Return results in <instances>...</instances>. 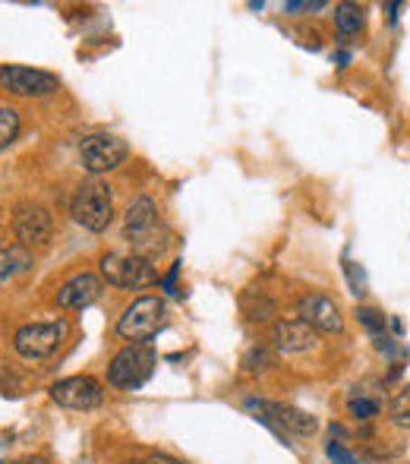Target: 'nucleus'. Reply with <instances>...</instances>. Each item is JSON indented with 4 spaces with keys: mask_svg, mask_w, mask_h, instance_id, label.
Wrapping results in <instances>:
<instances>
[{
    "mask_svg": "<svg viewBox=\"0 0 410 464\" xmlns=\"http://www.w3.org/2000/svg\"><path fill=\"white\" fill-rule=\"evenodd\" d=\"M240 310H243V316L250 319V323H269V319L275 316V300L265 291H243Z\"/></svg>",
    "mask_w": 410,
    "mask_h": 464,
    "instance_id": "dca6fc26",
    "label": "nucleus"
},
{
    "mask_svg": "<svg viewBox=\"0 0 410 464\" xmlns=\"http://www.w3.org/2000/svg\"><path fill=\"white\" fill-rule=\"evenodd\" d=\"M275 363V357H272V351L265 348V344H256V348H250L246 351V357H243V370L250 372V376H259V372H265Z\"/></svg>",
    "mask_w": 410,
    "mask_h": 464,
    "instance_id": "6ab92c4d",
    "label": "nucleus"
},
{
    "mask_svg": "<svg viewBox=\"0 0 410 464\" xmlns=\"http://www.w3.org/2000/svg\"><path fill=\"white\" fill-rule=\"evenodd\" d=\"M243 408L250 411V414H256V420H262L269 430H275L278 436L316 433V417H310L307 411H300V408H291V404L262 401V398H246Z\"/></svg>",
    "mask_w": 410,
    "mask_h": 464,
    "instance_id": "20e7f679",
    "label": "nucleus"
},
{
    "mask_svg": "<svg viewBox=\"0 0 410 464\" xmlns=\"http://www.w3.org/2000/svg\"><path fill=\"white\" fill-rule=\"evenodd\" d=\"M127 464H146V461H127Z\"/></svg>",
    "mask_w": 410,
    "mask_h": 464,
    "instance_id": "cd10ccee",
    "label": "nucleus"
},
{
    "mask_svg": "<svg viewBox=\"0 0 410 464\" xmlns=\"http://www.w3.org/2000/svg\"><path fill=\"white\" fill-rule=\"evenodd\" d=\"M16 464H48V459H38V455H35V459H23V461H16Z\"/></svg>",
    "mask_w": 410,
    "mask_h": 464,
    "instance_id": "bb28decb",
    "label": "nucleus"
},
{
    "mask_svg": "<svg viewBox=\"0 0 410 464\" xmlns=\"http://www.w3.org/2000/svg\"><path fill=\"white\" fill-rule=\"evenodd\" d=\"M0 86L19 98H42L61 89V80L48 70L32 67H0Z\"/></svg>",
    "mask_w": 410,
    "mask_h": 464,
    "instance_id": "9d476101",
    "label": "nucleus"
},
{
    "mask_svg": "<svg viewBox=\"0 0 410 464\" xmlns=\"http://www.w3.org/2000/svg\"><path fill=\"white\" fill-rule=\"evenodd\" d=\"M357 319H360V325H367V329L373 332L376 338H382V332H386V316H382L379 310H369V306H357Z\"/></svg>",
    "mask_w": 410,
    "mask_h": 464,
    "instance_id": "412c9836",
    "label": "nucleus"
},
{
    "mask_svg": "<svg viewBox=\"0 0 410 464\" xmlns=\"http://www.w3.org/2000/svg\"><path fill=\"white\" fill-rule=\"evenodd\" d=\"M155 363V351L148 348L146 342H136V344H127L123 351H117L114 361L108 363V382L114 389H139L148 376H152Z\"/></svg>",
    "mask_w": 410,
    "mask_h": 464,
    "instance_id": "7ed1b4c3",
    "label": "nucleus"
},
{
    "mask_svg": "<svg viewBox=\"0 0 410 464\" xmlns=\"http://www.w3.org/2000/svg\"><path fill=\"white\" fill-rule=\"evenodd\" d=\"M19 127H23V121H19V111L16 108H0V152L16 142Z\"/></svg>",
    "mask_w": 410,
    "mask_h": 464,
    "instance_id": "a211bd4d",
    "label": "nucleus"
},
{
    "mask_svg": "<svg viewBox=\"0 0 410 464\" xmlns=\"http://www.w3.org/2000/svg\"><path fill=\"white\" fill-rule=\"evenodd\" d=\"M51 398H54L61 408L92 411L104 401V392L95 376H67V379H61V382L51 385Z\"/></svg>",
    "mask_w": 410,
    "mask_h": 464,
    "instance_id": "9b49d317",
    "label": "nucleus"
},
{
    "mask_svg": "<svg viewBox=\"0 0 410 464\" xmlns=\"http://www.w3.org/2000/svg\"><path fill=\"white\" fill-rule=\"evenodd\" d=\"M13 234L23 246H44L54 237V218L38 202H19L13 208Z\"/></svg>",
    "mask_w": 410,
    "mask_h": 464,
    "instance_id": "1a4fd4ad",
    "label": "nucleus"
},
{
    "mask_svg": "<svg viewBox=\"0 0 410 464\" xmlns=\"http://www.w3.org/2000/svg\"><path fill=\"white\" fill-rule=\"evenodd\" d=\"M165 323V300L161 297H139L123 310L117 319V335L127 342H148Z\"/></svg>",
    "mask_w": 410,
    "mask_h": 464,
    "instance_id": "423d86ee",
    "label": "nucleus"
},
{
    "mask_svg": "<svg viewBox=\"0 0 410 464\" xmlns=\"http://www.w3.org/2000/svg\"><path fill=\"white\" fill-rule=\"evenodd\" d=\"M388 420L398 423V427H410V385L401 389L398 395H392V401H388Z\"/></svg>",
    "mask_w": 410,
    "mask_h": 464,
    "instance_id": "aec40b11",
    "label": "nucleus"
},
{
    "mask_svg": "<svg viewBox=\"0 0 410 464\" xmlns=\"http://www.w3.org/2000/svg\"><path fill=\"white\" fill-rule=\"evenodd\" d=\"M165 237L167 231H158V208L148 196H139V199L129 202L127 218H123V237L133 244V253L142 259H155L167 250V240H155Z\"/></svg>",
    "mask_w": 410,
    "mask_h": 464,
    "instance_id": "f257e3e1",
    "label": "nucleus"
},
{
    "mask_svg": "<svg viewBox=\"0 0 410 464\" xmlns=\"http://www.w3.org/2000/svg\"><path fill=\"white\" fill-rule=\"evenodd\" d=\"M348 411L357 420H369V417L379 414V401H376V398H350Z\"/></svg>",
    "mask_w": 410,
    "mask_h": 464,
    "instance_id": "4be33fe9",
    "label": "nucleus"
},
{
    "mask_svg": "<svg viewBox=\"0 0 410 464\" xmlns=\"http://www.w3.org/2000/svg\"><path fill=\"white\" fill-rule=\"evenodd\" d=\"M297 316L300 323H307L310 329L316 332H329V335H338L344 329V316L338 310L335 300H329L325 294H303L297 300Z\"/></svg>",
    "mask_w": 410,
    "mask_h": 464,
    "instance_id": "f8f14e48",
    "label": "nucleus"
},
{
    "mask_svg": "<svg viewBox=\"0 0 410 464\" xmlns=\"http://www.w3.org/2000/svg\"><path fill=\"white\" fill-rule=\"evenodd\" d=\"M129 155V146L114 133H95V136H86L80 142V161L89 174H108L114 168H120Z\"/></svg>",
    "mask_w": 410,
    "mask_h": 464,
    "instance_id": "6e6552de",
    "label": "nucleus"
},
{
    "mask_svg": "<svg viewBox=\"0 0 410 464\" xmlns=\"http://www.w3.org/2000/svg\"><path fill=\"white\" fill-rule=\"evenodd\" d=\"M325 452H329V459L335 464H357V459L341 446V442H329V449H325Z\"/></svg>",
    "mask_w": 410,
    "mask_h": 464,
    "instance_id": "b1692460",
    "label": "nucleus"
},
{
    "mask_svg": "<svg viewBox=\"0 0 410 464\" xmlns=\"http://www.w3.org/2000/svg\"><path fill=\"white\" fill-rule=\"evenodd\" d=\"M272 344L278 354H307L316 348V329L300 319H281L272 325Z\"/></svg>",
    "mask_w": 410,
    "mask_h": 464,
    "instance_id": "ddd939ff",
    "label": "nucleus"
},
{
    "mask_svg": "<svg viewBox=\"0 0 410 464\" xmlns=\"http://www.w3.org/2000/svg\"><path fill=\"white\" fill-rule=\"evenodd\" d=\"M180 269H184V263L177 259V263L171 266V272H167V276L161 278V287H165L167 294H177V276H180Z\"/></svg>",
    "mask_w": 410,
    "mask_h": 464,
    "instance_id": "a878e982",
    "label": "nucleus"
},
{
    "mask_svg": "<svg viewBox=\"0 0 410 464\" xmlns=\"http://www.w3.org/2000/svg\"><path fill=\"white\" fill-rule=\"evenodd\" d=\"M344 272H348L350 278V287H354V294H363L367 291V276H363V269L357 263H344Z\"/></svg>",
    "mask_w": 410,
    "mask_h": 464,
    "instance_id": "5701e85b",
    "label": "nucleus"
},
{
    "mask_svg": "<svg viewBox=\"0 0 410 464\" xmlns=\"http://www.w3.org/2000/svg\"><path fill=\"white\" fill-rule=\"evenodd\" d=\"M335 25L341 35H357L363 29V10L357 4H338L335 6Z\"/></svg>",
    "mask_w": 410,
    "mask_h": 464,
    "instance_id": "f3484780",
    "label": "nucleus"
},
{
    "mask_svg": "<svg viewBox=\"0 0 410 464\" xmlns=\"http://www.w3.org/2000/svg\"><path fill=\"white\" fill-rule=\"evenodd\" d=\"M32 266L35 263H32L29 246H23V244L0 246V287H4L6 281H13L16 276H25Z\"/></svg>",
    "mask_w": 410,
    "mask_h": 464,
    "instance_id": "2eb2a0df",
    "label": "nucleus"
},
{
    "mask_svg": "<svg viewBox=\"0 0 410 464\" xmlns=\"http://www.w3.org/2000/svg\"><path fill=\"white\" fill-rule=\"evenodd\" d=\"M70 215H73L76 225H82L86 231L101 234L104 227L114 218V199H110V189L101 180H86V184L76 187L73 199H70Z\"/></svg>",
    "mask_w": 410,
    "mask_h": 464,
    "instance_id": "f03ea898",
    "label": "nucleus"
},
{
    "mask_svg": "<svg viewBox=\"0 0 410 464\" xmlns=\"http://www.w3.org/2000/svg\"><path fill=\"white\" fill-rule=\"evenodd\" d=\"M99 297H101V278L92 276V272L73 276L57 287V306H63V310H86Z\"/></svg>",
    "mask_w": 410,
    "mask_h": 464,
    "instance_id": "4468645a",
    "label": "nucleus"
},
{
    "mask_svg": "<svg viewBox=\"0 0 410 464\" xmlns=\"http://www.w3.org/2000/svg\"><path fill=\"white\" fill-rule=\"evenodd\" d=\"M101 278L114 287H129V291H142V287L155 285L158 272H155L152 259L142 256H120V253H108L101 256Z\"/></svg>",
    "mask_w": 410,
    "mask_h": 464,
    "instance_id": "0eeeda50",
    "label": "nucleus"
},
{
    "mask_svg": "<svg viewBox=\"0 0 410 464\" xmlns=\"http://www.w3.org/2000/svg\"><path fill=\"white\" fill-rule=\"evenodd\" d=\"M322 0H312V4H307V0H288L284 4V10L288 13H316V10H322Z\"/></svg>",
    "mask_w": 410,
    "mask_h": 464,
    "instance_id": "393cba45",
    "label": "nucleus"
},
{
    "mask_svg": "<svg viewBox=\"0 0 410 464\" xmlns=\"http://www.w3.org/2000/svg\"><path fill=\"white\" fill-rule=\"evenodd\" d=\"M70 325L63 319L57 323H29L13 335V351H16L23 361H44L51 357L67 338Z\"/></svg>",
    "mask_w": 410,
    "mask_h": 464,
    "instance_id": "39448f33",
    "label": "nucleus"
}]
</instances>
